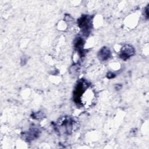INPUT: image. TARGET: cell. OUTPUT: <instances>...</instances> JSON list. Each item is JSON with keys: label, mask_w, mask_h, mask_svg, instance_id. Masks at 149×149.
I'll return each instance as SVG.
<instances>
[{"label": "cell", "mask_w": 149, "mask_h": 149, "mask_svg": "<svg viewBox=\"0 0 149 149\" xmlns=\"http://www.w3.org/2000/svg\"><path fill=\"white\" fill-rule=\"evenodd\" d=\"M109 55H110V51L106 47H104V48H102L99 52V56L101 58L102 60L107 59L109 56Z\"/></svg>", "instance_id": "2"}, {"label": "cell", "mask_w": 149, "mask_h": 149, "mask_svg": "<svg viewBox=\"0 0 149 149\" xmlns=\"http://www.w3.org/2000/svg\"><path fill=\"white\" fill-rule=\"evenodd\" d=\"M134 54V50L133 49L129 47H126L125 49L123 51L120 55V57L124 59H126L128 58L131 55Z\"/></svg>", "instance_id": "1"}]
</instances>
